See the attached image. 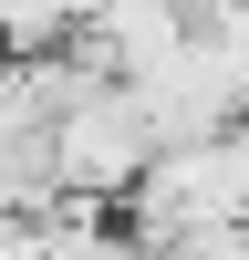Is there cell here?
Masks as SVG:
<instances>
[{"label": "cell", "instance_id": "2", "mask_svg": "<svg viewBox=\"0 0 249 260\" xmlns=\"http://www.w3.org/2000/svg\"><path fill=\"white\" fill-rule=\"evenodd\" d=\"M94 11H104V0H0V62H21V52H62Z\"/></svg>", "mask_w": 249, "mask_h": 260}, {"label": "cell", "instance_id": "3", "mask_svg": "<svg viewBox=\"0 0 249 260\" xmlns=\"http://www.w3.org/2000/svg\"><path fill=\"white\" fill-rule=\"evenodd\" d=\"M114 260H177V240H135V229L114 219Z\"/></svg>", "mask_w": 249, "mask_h": 260}, {"label": "cell", "instance_id": "1", "mask_svg": "<svg viewBox=\"0 0 249 260\" xmlns=\"http://www.w3.org/2000/svg\"><path fill=\"white\" fill-rule=\"evenodd\" d=\"M145 167H156V125H145V104H135V83H124V73L83 83V94L52 115V177H62V198L114 208Z\"/></svg>", "mask_w": 249, "mask_h": 260}]
</instances>
